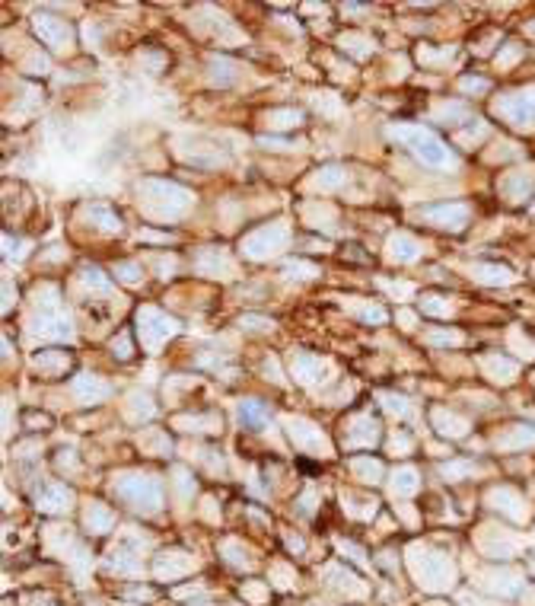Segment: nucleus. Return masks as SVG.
I'll return each instance as SVG.
<instances>
[{
  "instance_id": "obj_2",
  "label": "nucleus",
  "mask_w": 535,
  "mask_h": 606,
  "mask_svg": "<svg viewBox=\"0 0 535 606\" xmlns=\"http://www.w3.org/2000/svg\"><path fill=\"white\" fill-rule=\"evenodd\" d=\"M239 415H242V422H246L249 428H262L264 424V408L258 406V402H242Z\"/></svg>"
},
{
  "instance_id": "obj_1",
  "label": "nucleus",
  "mask_w": 535,
  "mask_h": 606,
  "mask_svg": "<svg viewBox=\"0 0 535 606\" xmlns=\"http://www.w3.org/2000/svg\"><path fill=\"white\" fill-rule=\"evenodd\" d=\"M405 141H411L414 144V153L418 157H424L427 163H446V153L440 150V144H436L434 134L427 131H402Z\"/></svg>"
}]
</instances>
